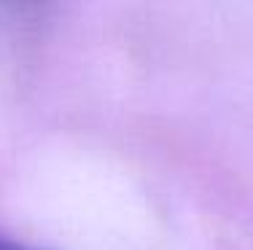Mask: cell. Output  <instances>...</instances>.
<instances>
[{
  "mask_svg": "<svg viewBox=\"0 0 253 250\" xmlns=\"http://www.w3.org/2000/svg\"><path fill=\"white\" fill-rule=\"evenodd\" d=\"M0 250H41V248H33V245H27V242H19V240H14V237L0 234Z\"/></svg>",
  "mask_w": 253,
  "mask_h": 250,
  "instance_id": "1",
  "label": "cell"
}]
</instances>
